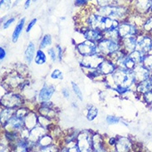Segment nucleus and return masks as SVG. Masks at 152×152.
Masks as SVG:
<instances>
[{
	"label": "nucleus",
	"mask_w": 152,
	"mask_h": 152,
	"mask_svg": "<svg viewBox=\"0 0 152 152\" xmlns=\"http://www.w3.org/2000/svg\"><path fill=\"white\" fill-rule=\"evenodd\" d=\"M142 63L148 70L152 71V55H148L145 57Z\"/></svg>",
	"instance_id": "30"
},
{
	"label": "nucleus",
	"mask_w": 152,
	"mask_h": 152,
	"mask_svg": "<svg viewBox=\"0 0 152 152\" xmlns=\"http://www.w3.org/2000/svg\"><path fill=\"white\" fill-rule=\"evenodd\" d=\"M55 91V87L52 85H47L45 84L42 86L41 91H39V99L41 102H48L50 99L52 98L53 95Z\"/></svg>",
	"instance_id": "12"
},
{
	"label": "nucleus",
	"mask_w": 152,
	"mask_h": 152,
	"mask_svg": "<svg viewBox=\"0 0 152 152\" xmlns=\"http://www.w3.org/2000/svg\"><path fill=\"white\" fill-rule=\"evenodd\" d=\"M88 25L91 28L98 29L106 33L118 29L120 24L116 19H113L111 18L104 17L98 13H96L89 17Z\"/></svg>",
	"instance_id": "1"
},
{
	"label": "nucleus",
	"mask_w": 152,
	"mask_h": 152,
	"mask_svg": "<svg viewBox=\"0 0 152 152\" xmlns=\"http://www.w3.org/2000/svg\"><path fill=\"white\" fill-rule=\"evenodd\" d=\"M57 48H58V60L61 62L62 61V48H61V47L59 45L57 46Z\"/></svg>",
	"instance_id": "43"
},
{
	"label": "nucleus",
	"mask_w": 152,
	"mask_h": 152,
	"mask_svg": "<svg viewBox=\"0 0 152 152\" xmlns=\"http://www.w3.org/2000/svg\"><path fill=\"white\" fill-rule=\"evenodd\" d=\"M12 109H6L1 112V116H2V122L3 121H8V120L12 117Z\"/></svg>",
	"instance_id": "28"
},
{
	"label": "nucleus",
	"mask_w": 152,
	"mask_h": 152,
	"mask_svg": "<svg viewBox=\"0 0 152 152\" xmlns=\"http://www.w3.org/2000/svg\"><path fill=\"white\" fill-rule=\"evenodd\" d=\"M120 118L117 116H113V115H108L107 117V122L108 124H116L119 123Z\"/></svg>",
	"instance_id": "32"
},
{
	"label": "nucleus",
	"mask_w": 152,
	"mask_h": 152,
	"mask_svg": "<svg viewBox=\"0 0 152 152\" xmlns=\"http://www.w3.org/2000/svg\"><path fill=\"white\" fill-rule=\"evenodd\" d=\"M104 61V58L102 55L95 54L92 56H86L83 57L81 65L85 66L89 69H97L98 66L101 65V63Z\"/></svg>",
	"instance_id": "6"
},
{
	"label": "nucleus",
	"mask_w": 152,
	"mask_h": 152,
	"mask_svg": "<svg viewBox=\"0 0 152 152\" xmlns=\"http://www.w3.org/2000/svg\"><path fill=\"white\" fill-rule=\"evenodd\" d=\"M14 21H15V18H8V20L4 23V25H3L4 29H6L8 28H9V26H11L12 23H14Z\"/></svg>",
	"instance_id": "38"
},
{
	"label": "nucleus",
	"mask_w": 152,
	"mask_h": 152,
	"mask_svg": "<svg viewBox=\"0 0 152 152\" xmlns=\"http://www.w3.org/2000/svg\"><path fill=\"white\" fill-rule=\"evenodd\" d=\"M89 0H76L75 1V4L77 5H83V4H86Z\"/></svg>",
	"instance_id": "44"
},
{
	"label": "nucleus",
	"mask_w": 152,
	"mask_h": 152,
	"mask_svg": "<svg viewBox=\"0 0 152 152\" xmlns=\"http://www.w3.org/2000/svg\"><path fill=\"white\" fill-rule=\"evenodd\" d=\"M48 53L50 58L52 59L53 62H55L57 60V54H56V52L53 48H49L48 50Z\"/></svg>",
	"instance_id": "35"
},
{
	"label": "nucleus",
	"mask_w": 152,
	"mask_h": 152,
	"mask_svg": "<svg viewBox=\"0 0 152 152\" xmlns=\"http://www.w3.org/2000/svg\"><path fill=\"white\" fill-rule=\"evenodd\" d=\"M6 57V52H5V50L3 48H0V59L3 61L4 58Z\"/></svg>",
	"instance_id": "42"
},
{
	"label": "nucleus",
	"mask_w": 152,
	"mask_h": 152,
	"mask_svg": "<svg viewBox=\"0 0 152 152\" xmlns=\"http://www.w3.org/2000/svg\"><path fill=\"white\" fill-rule=\"evenodd\" d=\"M92 145L94 146L95 151H102V139L101 136H95L94 139L92 140Z\"/></svg>",
	"instance_id": "26"
},
{
	"label": "nucleus",
	"mask_w": 152,
	"mask_h": 152,
	"mask_svg": "<svg viewBox=\"0 0 152 152\" xmlns=\"http://www.w3.org/2000/svg\"><path fill=\"white\" fill-rule=\"evenodd\" d=\"M152 48V41L149 37L143 36L137 39L136 50L141 52L142 53H147Z\"/></svg>",
	"instance_id": "9"
},
{
	"label": "nucleus",
	"mask_w": 152,
	"mask_h": 152,
	"mask_svg": "<svg viewBox=\"0 0 152 152\" xmlns=\"http://www.w3.org/2000/svg\"><path fill=\"white\" fill-rule=\"evenodd\" d=\"M72 89H73V91L76 94V96H77V98L80 100V101H82L83 100V96H82V90L80 89V87L78 86V85L77 83H75L74 82H72Z\"/></svg>",
	"instance_id": "29"
},
{
	"label": "nucleus",
	"mask_w": 152,
	"mask_h": 152,
	"mask_svg": "<svg viewBox=\"0 0 152 152\" xmlns=\"http://www.w3.org/2000/svg\"><path fill=\"white\" fill-rule=\"evenodd\" d=\"M25 20H26L25 18H21L20 21L18 22V23L16 25V28L14 29L12 36V41L13 42H16L18 41L19 36H20L21 33H22V31H23V27H24Z\"/></svg>",
	"instance_id": "18"
},
{
	"label": "nucleus",
	"mask_w": 152,
	"mask_h": 152,
	"mask_svg": "<svg viewBox=\"0 0 152 152\" xmlns=\"http://www.w3.org/2000/svg\"><path fill=\"white\" fill-rule=\"evenodd\" d=\"M82 34L86 37L87 40L92 42H100L103 37V32L98 29L87 28L86 29Z\"/></svg>",
	"instance_id": "10"
},
{
	"label": "nucleus",
	"mask_w": 152,
	"mask_h": 152,
	"mask_svg": "<svg viewBox=\"0 0 152 152\" xmlns=\"http://www.w3.org/2000/svg\"><path fill=\"white\" fill-rule=\"evenodd\" d=\"M151 80H152V77H151Z\"/></svg>",
	"instance_id": "47"
},
{
	"label": "nucleus",
	"mask_w": 152,
	"mask_h": 152,
	"mask_svg": "<svg viewBox=\"0 0 152 152\" xmlns=\"http://www.w3.org/2000/svg\"><path fill=\"white\" fill-rule=\"evenodd\" d=\"M115 148L117 151H127L130 149V141L126 138H120V140L115 144Z\"/></svg>",
	"instance_id": "21"
},
{
	"label": "nucleus",
	"mask_w": 152,
	"mask_h": 152,
	"mask_svg": "<svg viewBox=\"0 0 152 152\" xmlns=\"http://www.w3.org/2000/svg\"><path fill=\"white\" fill-rule=\"evenodd\" d=\"M47 62V57L46 54L42 50H37L36 57H35V62L37 65H42Z\"/></svg>",
	"instance_id": "24"
},
{
	"label": "nucleus",
	"mask_w": 152,
	"mask_h": 152,
	"mask_svg": "<svg viewBox=\"0 0 152 152\" xmlns=\"http://www.w3.org/2000/svg\"><path fill=\"white\" fill-rule=\"evenodd\" d=\"M98 48L101 51V53H102L103 54L111 55L119 50V44L117 42L113 39H110V38L102 39L99 42Z\"/></svg>",
	"instance_id": "4"
},
{
	"label": "nucleus",
	"mask_w": 152,
	"mask_h": 152,
	"mask_svg": "<svg viewBox=\"0 0 152 152\" xmlns=\"http://www.w3.org/2000/svg\"><path fill=\"white\" fill-rule=\"evenodd\" d=\"M133 71L136 76V81L138 80L140 82L147 80L150 77V70H148L144 65L141 66L140 64H137Z\"/></svg>",
	"instance_id": "11"
},
{
	"label": "nucleus",
	"mask_w": 152,
	"mask_h": 152,
	"mask_svg": "<svg viewBox=\"0 0 152 152\" xmlns=\"http://www.w3.org/2000/svg\"><path fill=\"white\" fill-rule=\"evenodd\" d=\"M78 146L82 151H89L91 149V145H92V141H91L88 136H80L78 139Z\"/></svg>",
	"instance_id": "17"
},
{
	"label": "nucleus",
	"mask_w": 152,
	"mask_h": 152,
	"mask_svg": "<svg viewBox=\"0 0 152 152\" xmlns=\"http://www.w3.org/2000/svg\"><path fill=\"white\" fill-rule=\"evenodd\" d=\"M62 93L65 98H69L70 97V92L66 88H63L62 90Z\"/></svg>",
	"instance_id": "41"
},
{
	"label": "nucleus",
	"mask_w": 152,
	"mask_h": 152,
	"mask_svg": "<svg viewBox=\"0 0 152 152\" xmlns=\"http://www.w3.org/2000/svg\"><path fill=\"white\" fill-rule=\"evenodd\" d=\"M28 111L27 109L23 108V109L18 110V111L16 112V115L17 116H18V117H21V118H25V116L28 115Z\"/></svg>",
	"instance_id": "34"
},
{
	"label": "nucleus",
	"mask_w": 152,
	"mask_h": 152,
	"mask_svg": "<svg viewBox=\"0 0 152 152\" xmlns=\"http://www.w3.org/2000/svg\"><path fill=\"white\" fill-rule=\"evenodd\" d=\"M144 53H142L141 52L138 51V50H135L134 52H132L130 54V58H132L134 62H136V64H140L141 62H143V59L145 57H143Z\"/></svg>",
	"instance_id": "23"
},
{
	"label": "nucleus",
	"mask_w": 152,
	"mask_h": 152,
	"mask_svg": "<svg viewBox=\"0 0 152 152\" xmlns=\"http://www.w3.org/2000/svg\"><path fill=\"white\" fill-rule=\"evenodd\" d=\"M123 45L125 47V49L130 53L136 50V43H137V39L134 36L125 37L124 38Z\"/></svg>",
	"instance_id": "16"
},
{
	"label": "nucleus",
	"mask_w": 152,
	"mask_h": 152,
	"mask_svg": "<svg viewBox=\"0 0 152 152\" xmlns=\"http://www.w3.org/2000/svg\"><path fill=\"white\" fill-rule=\"evenodd\" d=\"M152 90V80H145L143 82H140V84L137 86V91L142 92V93H146Z\"/></svg>",
	"instance_id": "22"
},
{
	"label": "nucleus",
	"mask_w": 152,
	"mask_h": 152,
	"mask_svg": "<svg viewBox=\"0 0 152 152\" xmlns=\"http://www.w3.org/2000/svg\"><path fill=\"white\" fill-rule=\"evenodd\" d=\"M136 8L141 12H146L152 8V0H136Z\"/></svg>",
	"instance_id": "15"
},
{
	"label": "nucleus",
	"mask_w": 152,
	"mask_h": 152,
	"mask_svg": "<svg viewBox=\"0 0 152 152\" xmlns=\"http://www.w3.org/2000/svg\"><path fill=\"white\" fill-rule=\"evenodd\" d=\"M31 1H32V0H26V1H25V4H24L25 9H28V8H29L30 4H31Z\"/></svg>",
	"instance_id": "45"
},
{
	"label": "nucleus",
	"mask_w": 152,
	"mask_h": 152,
	"mask_svg": "<svg viewBox=\"0 0 152 152\" xmlns=\"http://www.w3.org/2000/svg\"><path fill=\"white\" fill-rule=\"evenodd\" d=\"M37 115L33 113H28V115L25 116L24 124L28 129L31 130L32 128H34L37 125Z\"/></svg>",
	"instance_id": "19"
},
{
	"label": "nucleus",
	"mask_w": 152,
	"mask_h": 152,
	"mask_svg": "<svg viewBox=\"0 0 152 152\" xmlns=\"http://www.w3.org/2000/svg\"><path fill=\"white\" fill-rule=\"evenodd\" d=\"M112 78L115 86H122L129 88L136 82V76L133 70H128L123 67H120L113 72Z\"/></svg>",
	"instance_id": "2"
},
{
	"label": "nucleus",
	"mask_w": 152,
	"mask_h": 152,
	"mask_svg": "<svg viewBox=\"0 0 152 152\" xmlns=\"http://www.w3.org/2000/svg\"><path fill=\"white\" fill-rule=\"evenodd\" d=\"M33 1H35V0H33Z\"/></svg>",
	"instance_id": "48"
},
{
	"label": "nucleus",
	"mask_w": 152,
	"mask_h": 152,
	"mask_svg": "<svg viewBox=\"0 0 152 152\" xmlns=\"http://www.w3.org/2000/svg\"><path fill=\"white\" fill-rule=\"evenodd\" d=\"M1 102H2V104H4L5 107H7L8 108H12V107H18V106L21 105L22 100L18 95L10 93V94L4 96Z\"/></svg>",
	"instance_id": "7"
},
{
	"label": "nucleus",
	"mask_w": 152,
	"mask_h": 152,
	"mask_svg": "<svg viewBox=\"0 0 152 152\" xmlns=\"http://www.w3.org/2000/svg\"><path fill=\"white\" fill-rule=\"evenodd\" d=\"M77 50L80 54L83 57L92 56L97 54V46L96 45L95 42L90 41L86 39L85 42H82L77 45Z\"/></svg>",
	"instance_id": "5"
},
{
	"label": "nucleus",
	"mask_w": 152,
	"mask_h": 152,
	"mask_svg": "<svg viewBox=\"0 0 152 152\" xmlns=\"http://www.w3.org/2000/svg\"><path fill=\"white\" fill-rule=\"evenodd\" d=\"M151 9H152V8H151Z\"/></svg>",
	"instance_id": "49"
},
{
	"label": "nucleus",
	"mask_w": 152,
	"mask_h": 152,
	"mask_svg": "<svg viewBox=\"0 0 152 152\" xmlns=\"http://www.w3.org/2000/svg\"><path fill=\"white\" fill-rule=\"evenodd\" d=\"M51 140H52V139L48 136H42L41 140H40V144L42 145L44 147H46V146H48L50 144Z\"/></svg>",
	"instance_id": "33"
},
{
	"label": "nucleus",
	"mask_w": 152,
	"mask_h": 152,
	"mask_svg": "<svg viewBox=\"0 0 152 152\" xmlns=\"http://www.w3.org/2000/svg\"><path fill=\"white\" fill-rule=\"evenodd\" d=\"M37 21V18H33V19H32V20L29 22V23L28 24V27H27V28H26V33H29V32L31 31V29L33 28V27H34V25L36 24Z\"/></svg>",
	"instance_id": "37"
},
{
	"label": "nucleus",
	"mask_w": 152,
	"mask_h": 152,
	"mask_svg": "<svg viewBox=\"0 0 152 152\" xmlns=\"http://www.w3.org/2000/svg\"><path fill=\"white\" fill-rule=\"evenodd\" d=\"M51 78L56 79V80H62L63 78V73L59 69H55L51 73Z\"/></svg>",
	"instance_id": "31"
},
{
	"label": "nucleus",
	"mask_w": 152,
	"mask_h": 152,
	"mask_svg": "<svg viewBox=\"0 0 152 152\" xmlns=\"http://www.w3.org/2000/svg\"><path fill=\"white\" fill-rule=\"evenodd\" d=\"M126 8L121 6L115 5H107L100 7L97 10V13L104 17H108L113 19L121 18L126 14Z\"/></svg>",
	"instance_id": "3"
},
{
	"label": "nucleus",
	"mask_w": 152,
	"mask_h": 152,
	"mask_svg": "<svg viewBox=\"0 0 152 152\" xmlns=\"http://www.w3.org/2000/svg\"><path fill=\"white\" fill-rule=\"evenodd\" d=\"M144 28H145V30H146V31H151L152 30V17H151L148 20H147V22L145 23Z\"/></svg>",
	"instance_id": "39"
},
{
	"label": "nucleus",
	"mask_w": 152,
	"mask_h": 152,
	"mask_svg": "<svg viewBox=\"0 0 152 152\" xmlns=\"http://www.w3.org/2000/svg\"><path fill=\"white\" fill-rule=\"evenodd\" d=\"M51 44H52V37L50 34H47L42 39L41 42H40V48H45Z\"/></svg>",
	"instance_id": "27"
},
{
	"label": "nucleus",
	"mask_w": 152,
	"mask_h": 152,
	"mask_svg": "<svg viewBox=\"0 0 152 152\" xmlns=\"http://www.w3.org/2000/svg\"><path fill=\"white\" fill-rule=\"evenodd\" d=\"M1 4V8H5V9H8L10 8L11 5V0H1L0 2Z\"/></svg>",
	"instance_id": "36"
},
{
	"label": "nucleus",
	"mask_w": 152,
	"mask_h": 152,
	"mask_svg": "<svg viewBox=\"0 0 152 152\" xmlns=\"http://www.w3.org/2000/svg\"><path fill=\"white\" fill-rule=\"evenodd\" d=\"M109 143L111 145H113L116 144V140H115V138H111L110 140H109Z\"/></svg>",
	"instance_id": "46"
},
{
	"label": "nucleus",
	"mask_w": 152,
	"mask_h": 152,
	"mask_svg": "<svg viewBox=\"0 0 152 152\" xmlns=\"http://www.w3.org/2000/svg\"><path fill=\"white\" fill-rule=\"evenodd\" d=\"M97 114H98V110H97V108L91 106V107H89V109H88L87 114H86V119L88 120V121H93V120L97 116Z\"/></svg>",
	"instance_id": "25"
},
{
	"label": "nucleus",
	"mask_w": 152,
	"mask_h": 152,
	"mask_svg": "<svg viewBox=\"0 0 152 152\" xmlns=\"http://www.w3.org/2000/svg\"><path fill=\"white\" fill-rule=\"evenodd\" d=\"M117 30H118L119 36L122 38L134 36L136 33V27L132 23H123L119 25Z\"/></svg>",
	"instance_id": "8"
},
{
	"label": "nucleus",
	"mask_w": 152,
	"mask_h": 152,
	"mask_svg": "<svg viewBox=\"0 0 152 152\" xmlns=\"http://www.w3.org/2000/svg\"><path fill=\"white\" fill-rule=\"evenodd\" d=\"M34 55H35V46L32 42H30L25 51V60L28 64L32 62Z\"/></svg>",
	"instance_id": "20"
},
{
	"label": "nucleus",
	"mask_w": 152,
	"mask_h": 152,
	"mask_svg": "<svg viewBox=\"0 0 152 152\" xmlns=\"http://www.w3.org/2000/svg\"><path fill=\"white\" fill-rule=\"evenodd\" d=\"M98 71L100 72L101 74L104 75H108L113 73L115 70H116V66L115 65L111 62V61H108V60H104L101 65L98 66Z\"/></svg>",
	"instance_id": "13"
},
{
	"label": "nucleus",
	"mask_w": 152,
	"mask_h": 152,
	"mask_svg": "<svg viewBox=\"0 0 152 152\" xmlns=\"http://www.w3.org/2000/svg\"><path fill=\"white\" fill-rule=\"evenodd\" d=\"M7 125L13 130H20L21 128L23 126L24 124V120L23 118H21L18 116H12L10 119L7 121Z\"/></svg>",
	"instance_id": "14"
},
{
	"label": "nucleus",
	"mask_w": 152,
	"mask_h": 152,
	"mask_svg": "<svg viewBox=\"0 0 152 152\" xmlns=\"http://www.w3.org/2000/svg\"><path fill=\"white\" fill-rule=\"evenodd\" d=\"M145 99L148 103L152 102V91H150L148 92H146L145 95Z\"/></svg>",
	"instance_id": "40"
}]
</instances>
